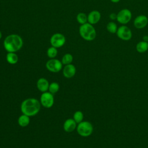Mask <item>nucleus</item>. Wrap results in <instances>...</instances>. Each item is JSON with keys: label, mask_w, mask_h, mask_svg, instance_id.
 Masks as SVG:
<instances>
[{"label": "nucleus", "mask_w": 148, "mask_h": 148, "mask_svg": "<svg viewBox=\"0 0 148 148\" xmlns=\"http://www.w3.org/2000/svg\"><path fill=\"white\" fill-rule=\"evenodd\" d=\"M77 127V123L73 119H66L63 124L64 130L66 132H73Z\"/></svg>", "instance_id": "ddd939ff"}, {"label": "nucleus", "mask_w": 148, "mask_h": 148, "mask_svg": "<svg viewBox=\"0 0 148 148\" xmlns=\"http://www.w3.org/2000/svg\"><path fill=\"white\" fill-rule=\"evenodd\" d=\"M7 62L12 65L16 64L18 60V56L13 52H8L6 57Z\"/></svg>", "instance_id": "f3484780"}, {"label": "nucleus", "mask_w": 148, "mask_h": 148, "mask_svg": "<svg viewBox=\"0 0 148 148\" xmlns=\"http://www.w3.org/2000/svg\"><path fill=\"white\" fill-rule=\"evenodd\" d=\"M148 24V18L146 16L140 14L136 16L134 20V25L136 29H143Z\"/></svg>", "instance_id": "9d476101"}, {"label": "nucleus", "mask_w": 148, "mask_h": 148, "mask_svg": "<svg viewBox=\"0 0 148 148\" xmlns=\"http://www.w3.org/2000/svg\"><path fill=\"white\" fill-rule=\"evenodd\" d=\"M57 54H58L57 48L54 47L53 46L50 47L47 50V56L50 59L55 58V57L57 56Z\"/></svg>", "instance_id": "aec40b11"}, {"label": "nucleus", "mask_w": 148, "mask_h": 148, "mask_svg": "<svg viewBox=\"0 0 148 148\" xmlns=\"http://www.w3.org/2000/svg\"><path fill=\"white\" fill-rule=\"evenodd\" d=\"M79 32L81 37L87 41L93 40L97 36L96 30L93 25L88 23L81 25L79 27Z\"/></svg>", "instance_id": "7ed1b4c3"}, {"label": "nucleus", "mask_w": 148, "mask_h": 148, "mask_svg": "<svg viewBox=\"0 0 148 148\" xmlns=\"http://www.w3.org/2000/svg\"><path fill=\"white\" fill-rule=\"evenodd\" d=\"M73 61V56L70 53H66L62 58L61 62L63 65H68L72 63Z\"/></svg>", "instance_id": "412c9836"}, {"label": "nucleus", "mask_w": 148, "mask_h": 148, "mask_svg": "<svg viewBox=\"0 0 148 148\" xmlns=\"http://www.w3.org/2000/svg\"><path fill=\"white\" fill-rule=\"evenodd\" d=\"M66 39L65 36L61 33H56L50 38V44L51 46L60 48L63 46L65 43Z\"/></svg>", "instance_id": "1a4fd4ad"}, {"label": "nucleus", "mask_w": 148, "mask_h": 148, "mask_svg": "<svg viewBox=\"0 0 148 148\" xmlns=\"http://www.w3.org/2000/svg\"><path fill=\"white\" fill-rule=\"evenodd\" d=\"M2 32H1V31H0V39L2 38Z\"/></svg>", "instance_id": "a878e982"}, {"label": "nucleus", "mask_w": 148, "mask_h": 148, "mask_svg": "<svg viewBox=\"0 0 148 148\" xmlns=\"http://www.w3.org/2000/svg\"><path fill=\"white\" fill-rule=\"evenodd\" d=\"M76 72V69L74 65L70 64L65 65L62 70V73L65 77L70 79L73 77Z\"/></svg>", "instance_id": "9b49d317"}, {"label": "nucleus", "mask_w": 148, "mask_h": 148, "mask_svg": "<svg viewBox=\"0 0 148 148\" xmlns=\"http://www.w3.org/2000/svg\"><path fill=\"white\" fill-rule=\"evenodd\" d=\"M60 86L57 82H52L50 84L49 87V91L51 94H54L59 91Z\"/></svg>", "instance_id": "5701e85b"}, {"label": "nucleus", "mask_w": 148, "mask_h": 148, "mask_svg": "<svg viewBox=\"0 0 148 148\" xmlns=\"http://www.w3.org/2000/svg\"><path fill=\"white\" fill-rule=\"evenodd\" d=\"M30 123L29 116L23 114L19 116L18 119V124L21 127H25L29 125Z\"/></svg>", "instance_id": "2eb2a0df"}, {"label": "nucleus", "mask_w": 148, "mask_h": 148, "mask_svg": "<svg viewBox=\"0 0 148 148\" xmlns=\"http://www.w3.org/2000/svg\"><path fill=\"white\" fill-rule=\"evenodd\" d=\"M110 1L113 3H118L120 1V0H110Z\"/></svg>", "instance_id": "393cba45"}, {"label": "nucleus", "mask_w": 148, "mask_h": 148, "mask_svg": "<svg viewBox=\"0 0 148 148\" xmlns=\"http://www.w3.org/2000/svg\"><path fill=\"white\" fill-rule=\"evenodd\" d=\"M49 85L50 83L49 81L44 77L39 78L36 83V86L38 89L42 92H46L48 91Z\"/></svg>", "instance_id": "4468645a"}, {"label": "nucleus", "mask_w": 148, "mask_h": 148, "mask_svg": "<svg viewBox=\"0 0 148 148\" xmlns=\"http://www.w3.org/2000/svg\"><path fill=\"white\" fill-rule=\"evenodd\" d=\"M116 17H117V14H115L114 13H112L109 14V18L112 20H116Z\"/></svg>", "instance_id": "b1692460"}, {"label": "nucleus", "mask_w": 148, "mask_h": 148, "mask_svg": "<svg viewBox=\"0 0 148 148\" xmlns=\"http://www.w3.org/2000/svg\"><path fill=\"white\" fill-rule=\"evenodd\" d=\"M23 45V39L17 34H10L3 40L4 48L8 52L16 53L21 49Z\"/></svg>", "instance_id": "f03ea898"}, {"label": "nucleus", "mask_w": 148, "mask_h": 148, "mask_svg": "<svg viewBox=\"0 0 148 148\" xmlns=\"http://www.w3.org/2000/svg\"><path fill=\"white\" fill-rule=\"evenodd\" d=\"M132 18V13L131 12L127 9H123L120 10L117 13L116 20L120 24L122 25H125L128 24Z\"/></svg>", "instance_id": "39448f33"}, {"label": "nucleus", "mask_w": 148, "mask_h": 148, "mask_svg": "<svg viewBox=\"0 0 148 148\" xmlns=\"http://www.w3.org/2000/svg\"><path fill=\"white\" fill-rule=\"evenodd\" d=\"M117 28V24L113 21H109L106 25V29L110 34H116Z\"/></svg>", "instance_id": "6ab92c4d"}, {"label": "nucleus", "mask_w": 148, "mask_h": 148, "mask_svg": "<svg viewBox=\"0 0 148 148\" xmlns=\"http://www.w3.org/2000/svg\"><path fill=\"white\" fill-rule=\"evenodd\" d=\"M40 102L41 105L46 108H51L54 102L53 94L49 91L42 92L40 98Z\"/></svg>", "instance_id": "0eeeda50"}, {"label": "nucleus", "mask_w": 148, "mask_h": 148, "mask_svg": "<svg viewBox=\"0 0 148 148\" xmlns=\"http://www.w3.org/2000/svg\"><path fill=\"white\" fill-rule=\"evenodd\" d=\"M76 20L80 25L88 23L87 15L83 12L79 13L76 16Z\"/></svg>", "instance_id": "a211bd4d"}, {"label": "nucleus", "mask_w": 148, "mask_h": 148, "mask_svg": "<svg viewBox=\"0 0 148 148\" xmlns=\"http://www.w3.org/2000/svg\"><path fill=\"white\" fill-rule=\"evenodd\" d=\"M83 118H84L83 113L82 111H80V110H77L75 112L73 116V119L75 121V122L77 124H79V123L82 122L83 120Z\"/></svg>", "instance_id": "4be33fe9"}, {"label": "nucleus", "mask_w": 148, "mask_h": 148, "mask_svg": "<svg viewBox=\"0 0 148 148\" xmlns=\"http://www.w3.org/2000/svg\"><path fill=\"white\" fill-rule=\"evenodd\" d=\"M101 18V13L96 10H92L87 15V21L88 23L94 25L98 23Z\"/></svg>", "instance_id": "f8f14e48"}, {"label": "nucleus", "mask_w": 148, "mask_h": 148, "mask_svg": "<svg viewBox=\"0 0 148 148\" xmlns=\"http://www.w3.org/2000/svg\"><path fill=\"white\" fill-rule=\"evenodd\" d=\"M136 50L138 53H143L148 50V42L142 40L137 43L136 45Z\"/></svg>", "instance_id": "dca6fc26"}, {"label": "nucleus", "mask_w": 148, "mask_h": 148, "mask_svg": "<svg viewBox=\"0 0 148 148\" xmlns=\"http://www.w3.org/2000/svg\"><path fill=\"white\" fill-rule=\"evenodd\" d=\"M92 124L87 121H82L79 123L76 127V130L79 135L83 137L90 136L93 132Z\"/></svg>", "instance_id": "20e7f679"}, {"label": "nucleus", "mask_w": 148, "mask_h": 148, "mask_svg": "<svg viewBox=\"0 0 148 148\" xmlns=\"http://www.w3.org/2000/svg\"><path fill=\"white\" fill-rule=\"evenodd\" d=\"M40 102L34 98L24 99L21 103L20 109L23 114L29 117L37 114L40 109Z\"/></svg>", "instance_id": "f257e3e1"}, {"label": "nucleus", "mask_w": 148, "mask_h": 148, "mask_svg": "<svg viewBox=\"0 0 148 148\" xmlns=\"http://www.w3.org/2000/svg\"><path fill=\"white\" fill-rule=\"evenodd\" d=\"M62 65L61 61L56 58H51L46 62V67L50 72L57 73L62 69Z\"/></svg>", "instance_id": "6e6552de"}, {"label": "nucleus", "mask_w": 148, "mask_h": 148, "mask_svg": "<svg viewBox=\"0 0 148 148\" xmlns=\"http://www.w3.org/2000/svg\"><path fill=\"white\" fill-rule=\"evenodd\" d=\"M116 35L117 37L123 40H129L132 36L131 29L125 25H122L118 27Z\"/></svg>", "instance_id": "423d86ee"}]
</instances>
